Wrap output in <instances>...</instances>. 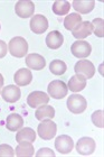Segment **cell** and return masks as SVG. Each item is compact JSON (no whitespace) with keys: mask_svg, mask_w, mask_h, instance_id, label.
I'll return each instance as SVG.
<instances>
[{"mask_svg":"<svg viewBox=\"0 0 104 157\" xmlns=\"http://www.w3.org/2000/svg\"><path fill=\"white\" fill-rule=\"evenodd\" d=\"M9 53L15 57H24L27 55L28 52V43L24 37L17 36L13 37L8 44Z\"/></svg>","mask_w":104,"mask_h":157,"instance_id":"cell-1","label":"cell"},{"mask_svg":"<svg viewBox=\"0 0 104 157\" xmlns=\"http://www.w3.org/2000/svg\"><path fill=\"white\" fill-rule=\"evenodd\" d=\"M37 132H38V136L42 139L50 140L55 137L56 132H57V126L50 119H45V120H42V122L38 124Z\"/></svg>","mask_w":104,"mask_h":157,"instance_id":"cell-2","label":"cell"},{"mask_svg":"<svg viewBox=\"0 0 104 157\" xmlns=\"http://www.w3.org/2000/svg\"><path fill=\"white\" fill-rule=\"evenodd\" d=\"M86 107H87L86 99L80 94H72L67 99V109L74 115H80L84 112Z\"/></svg>","mask_w":104,"mask_h":157,"instance_id":"cell-3","label":"cell"},{"mask_svg":"<svg viewBox=\"0 0 104 157\" xmlns=\"http://www.w3.org/2000/svg\"><path fill=\"white\" fill-rule=\"evenodd\" d=\"M47 91H48L49 97H53L54 99H63L67 95L69 88L65 82L61 80H54L48 84Z\"/></svg>","mask_w":104,"mask_h":157,"instance_id":"cell-4","label":"cell"},{"mask_svg":"<svg viewBox=\"0 0 104 157\" xmlns=\"http://www.w3.org/2000/svg\"><path fill=\"white\" fill-rule=\"evenodd\" d=\"M74 71L76 75H81L84 78H92L95 74V67L93 63L87 61V59H83V61H78L74 66Z\"/></svg>","mask_w":104,"mask_h":157,"instance_id":"cell-5","label":"cell"},{"mask_svg":"<svg viewBox=\"0 0 104 157\" xmlns=\"http://www.w3.org/2000/svg\"><path fill=\"white\" fill-rule=\"evenodd\" d=\"M71 52L77 59H85V57L91 55L92 47L88 42H85V40H76V42H74L72 44Z\"/></svg>","mask_w":104,"mask_h":157,"instance_id":"cell-6","label":"cell"},{"mask_svg":"<svg viewBox=\"0 0 104 157\" xmlns=\"http://www.w3.org/2000/svg\"><path fill=\"white\" fill-rule=\"evenodd\" d=\"M96 144L93 138L91 137H82L78 139L77 144H76V151L78 154L88 156L94 153Z\"/></svg>","mask_w":104,"mask_h":157,"instance_id":"cell-7","label":"cell"},{"mask_svg":"<svg viewBox=\"0 0 104 157\" xmlns=\"http://www.w3.org/2000/svg\"><path fill=\"white\" fill-rule=\"evenodd\" d=\"M48 102L49 95L43 91H34L27 97V105L34 109L38 108L43 105H47Z\"/></svg>","mask_w":104,"mask_h":157,"instance_id":"cell-8","label":"cell"},{"mask_svg":"<svg viewBox=\"0 0 104 157\" xmlns=\"http://www.w3.org/2000/svg\"><path fill=\"white\" fill-rule=\"evenodd\" d=\"M15 11L20 18H29L34 15L35 5L33 1H29V0H21L16 3Z\"/></svg>","mask_w":104,"mask_h":157,"instance_id":"cell-9","label":"cell"},{"mask_svg":"<svg viewBox=\"0 0 104 157\" xmlns=\"http://www.w3.org/2000/svg\"><path fill=\"white\" fill-rule=\"evenodd\" d=\"M73 147L74 143L69 135H61L55 139V148L61 154H69L73 151Z\"/></svg>","mask_w":104,"mask_h":157,"instance_id":"cell-10","label":"cell"},{"mask_svg":"<svg viewBox=\"0 0 104 157\" xmlns=\"http://www.w3.org/2000/svg\"><path fill=\"white\" fill-rule=\"evenodd\" d=\"M30 29L35 34H44L48 28V20L44 15H35L30 19Z\"/></svg>","mask_w":104,"mask_h":157,"instance_id":"cell-11","label":"cell"},{"mask_svg":"<svg viewBox=\"0 0 104 157\" xmlns=\"http://www.w3.org/2000/svg\"><path fill=\"white\" fill-rule=\"evenodd\" d=\"M20 95H21V92H20V89L18 88V85H7L2 89L1 91V97L5 101L10 102V103H13V102L18 101L20 99Z\"/></svg>","mask_w":104,"mask_h":157,"instance_id":"cell-12","label":"cell"},{"mask_svg":"<svg viewBox=\"0 0 104 157\" xmlns=\"http://www.w3.org/2000/svg\"><path fill=\"white\" fill-rule=\"evenodd\" d=\"M93 32V26H92V23L90 21H82L75 27L74 29H72V34L75 38L77 39H84L87 36H90Z\"/></svg>","mask_w":104,"mask_h":157,"instance_id":"cell-13","label":"cell"},{"mask_svg":"<svg viewBox=\"0 0 104 157\" xmlns=\"http://www.w3.org/2000/svg\"><path fill=\"white\" fill-rule=\"evenodd\" d=\"M26 64L30 70H35V71H40L45 67L46 61L42 55L36 54V53H32L28 54L26 57Z\"/></svg>","mask_w":104,"mask_h":157,"instance_id":"cell-14","label":"cell"},{"mask_svg":"<svg viewBox=\"0 0 104 157\" xmlns=\"http://www.w3.org/2000/svg\"><path fill=\"white\" fill-rule=\"evenodd\" d=\"M32 80H33V74H32V71L28 69L18 70L13 75V81L18 86L28 85L32 82Z\"/></svg>","mask_w":104,"mask_h":157,"instance_id":"cell-15","label":"cell"},{"mask_svg":"<svg viewBox=\"0 0 104 157\" xmlns=\"http://www.w3.org/2000/svg\"><path fill=\"white\" fill-rule=\"evenodd\" d=\"M63 43H64V37L58 30H53L46 37V45L48 48L57 49L63 45Z\"/></svg>","mask_w":104,"mask_h":157,"instance_id":"cell-16","label":"cell"},{"mask_svg":"<svg viewBox=\"0 0 104 157\" xmlns=\"http://www.w3.org/2000/svg\"><path fill=\"white\" fill-rule=\"evenodd\" d=\"M94 0H75V1H73V8L82 15L90 13L94 9Z\"/></svg>","mask_w":104,"mask_h":157,"instance_id":"cell-17","label":"cell"},{"mask_svg":"<svg viewBox=\"0 0 104 157\" xmlns=\"http://www.w3.org/2000/svg\"><path fill=\"white\" fill-rule=\"evenodd\" d=\"M23 126H24V119L18 113H11V115H9L7 117L6 127L8 130L18 131Z\"/></svg>","mask_w":104,"mask_h":157,"instance_id":"cell-18","label":"cell"},{"mask_svg":"<svg viewBox=\"0 0 104 157\" xmlns=\"http://www.w3.org/2000/svg\"><path fill=\"white\" fill-rule=\"evenodd\" d=\"M35 117L39 121L45 120V119H53L55 117V109L53 108L52 105H43L36 109Z\"/></svg>","mask_w":104,"mask_h":157,"instance_id":"cell-19","label":"cell"},{"mask_svg":"<svg viewBox=\"0 0 104 157\" xmlns=\"http://www.w3.org/2000/svg\"><path fill=\"white\" fill-rule=\"evenodd\" d=\"M35 154V149L32 143L29 141H21L19 145L17 146L16 151H15V155L17 157H30L34 156Z\"/></svg>","mask_w":104,"mask_h":157,"instance_id":"cell-20","label":"cell"},{"mask_svg":"<svg viewBox=\"0 0 104 157\" xmlns=\"http://www.w3.org/2000/svg\"><path fill=\"white\" fill-rule=\"evenodd\" d=\"M86 86V78L81 75H74L69 78L67 88L72 92H80Z\"/></svg>","mask_w":104,"mask_h":157,"instance_id":"cell-21","label":"cell"},{"mask_svg":"<svg viewBox=\"0 0 104 157\" xmlns=\"http://www.w3.org/2000/svg\"><path fill=\"white\" fill-rule=\"evenodd\" d=\"M16 140L18 143L21 141H29V143H34L36 140V132L32 128H23L21 130H19L16 135Z\"/></svg>","mask_w":104,"mask_h":157,"instance_id":"cell-22","label":"cell"},{"mask_svg":"<svg viewBox=\"0 0 104 157\" xmlns=\"http://www.w3.org/2000/svg\"><path fill=\"white\" fill-rule=\"evenodd\" d=\"M69 9H71V3L66 0H58V1H55L53 5V11L57 16L67 15Z\"/></svg>","mask_w":104,"mask_h":157,"instance_id":"cell-23","label":"cell"},{"mask_svg":"<svg viewBox=\"0 0 104 157\" xmlns=\"http://www.w3.org/2000/svg\"><path fill=\"white\" fill-rule=\"evenodd\" d=\"M82 23V16L77 13H72L65 17L64 19V27L67 30L74 29L78 24Z\"/></svg>","mask_w":104,"mask_h":157,"instance_id":"cell-24","label":"cell"},{"mask_svg":"<svg viewBox=\"0 0 104 157\" xmlns=\"http://www.w3.org/2000/svg\"><path fill=\"white\" fill-rule=\"evenodd\" d=\"M49 70L53 74L55 75H62L66 72L67 66H66L65 62H63L61 59H54L50 64H49Z\"/></svg>","mask_w":104,"mask_h":157,"instance_id":"cell-25","label":"cell"},{"mask_svg":"<svg viewBox=\"0 0 104 157\" xmlns=\"http://www.w3.org/2000/svg\"><path fill=\"white\" fill-rule=\"evenodd\" d=\"M92 122L98 128L104 127V112L103 110H96L93 112V115L91 116Z\"/></svg>","mask_w":104,"mask_h":157,"instance_id":"cell-26","label":"cell"},{"mask_svg":"<svg viewBox=\"0 0 104 157\" xmlns=\"http://www.w3.org/2000/svg\"><path fill=\"white\" fill-rule=\"evenodd\" d=\"M92 26H93L95 35L102 38V37L104 36V30H103L104 20L102 19V18H95V19L92 21Z\"/></svg>","mask_w":104,"mask_h":157,"instance_id":"cell-27","label":"cell"},{"mask_svg":"<svg viewBox=\"0 0 104 157\" xmlns=\"http://www.w3.org/2000/svg\"><path fill=\"white\" fill-rule=\"evenodd\" d=\"M0 156L1 157H13L15 156V151L11 146L7 144L0 145Z\"/></svg>","mask_w":104,"mask_h":157,"instance_id":"cell-28","label":"cell"},{"mask_svg":"<svg viewBox=\"0 0 104 157\" xmlns=\"http://www.w3.org/2000/svg\"><path fill=\"white\" fill-rule=\"evenodd\" d=\"M36 156L37 157H55V153H54V151H52L50 148H40L37 153H36Z\"/></svg>","mask_w":104,"mask_h":157,"instance_id":"cell-29","label":"cell"},{"mask_svg":"<svg viewBox=\"0 0 104 157\" xmlns=\"http://www.w3.org/2000/svg\"><path fill=\"white\" fill-rule=\"evenodd\" d=\"M7 49H8V46L3 40H0V59H2L7 55Z\"/></svg>","mask_w":104,"mask_h":157,"instance_id":"cell-30","label":"cell"},{"mask_svg":"<svg viewBox=\"0 0 104 157\" xmlns=\"http://www.w3.org/2000/svg\"><path fill=\"white\" fill-rule=\"evenodd\" d=\"M3 86V76H2V74L0 73V89L2 88Z\"/></svg>","mask_w":104,"mask_h":157,"instance_id":"cell-31","label":"cell"},{"mask_svg":"<svg viewBox=\"0 0 104 157\" xmlns=\"http://www.w3.org/2000/svg\"><path fill=\"white\" fill-rule=\"evenodd\" d=\"M0 29H1V25H0Z\"/></svg>","mask_w":104,"mask_h":157,"instance_id":"cell-32","label":"cell"}]
</instances>
